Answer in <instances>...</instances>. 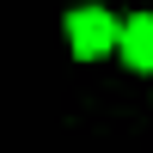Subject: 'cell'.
Returning <instances> with one entry per match:
<instances>
[{
  "label": "cell",
  "mask_w": 153,
  "mask_h": 153,
  "mask_svg": "<svg viewBox=\"0 0 153 153\" xmlns=\"http://www.w3.org/2000/svg\"><path fill=\"white\" fill-rule=\"evenodd\" d=\"M68 43H74V55H104V49H117V19L110 12H98V6H80L68 19Z\"/></svg>",
  "instance_id": "6da1fadb"
},
{
  "label": "cell",
  "mask_w": 153,
  "mask_h": 153,
  "mask_svg": "<svg viewBox=\"0 0 153 153\" xmlns=\"http://www.w3.org/2000/svg\"><path fill=\"white\" fill-rule=\"evenodd\" d=\"M117 49H123V61L129 68H153V19L141 12V19H129L117 31Z\"/></svg>",
  "instance_id": "7a4b0ae2"
}]
</instances>
